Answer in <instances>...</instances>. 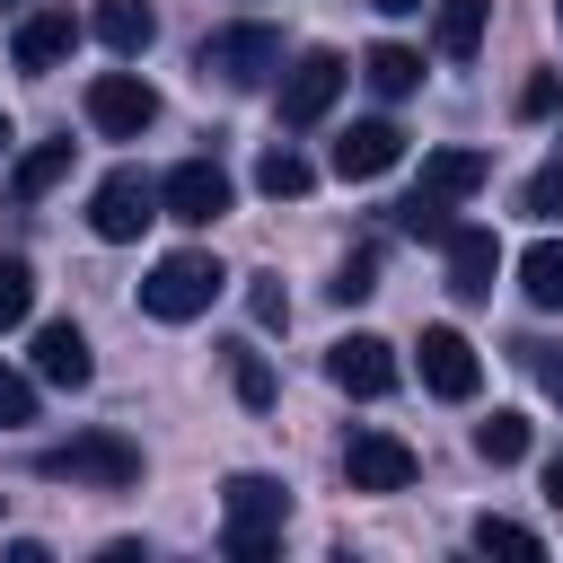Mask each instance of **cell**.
<instances>
[{"instance_id": "f546056e", "label": "cell", "mask_w": 563, "mask_h": 563, "mask_svg": "<svg viewBox=\"0 0 563 563\" xmlns=\"http://www.w3.org/2000/svg\"><path fill=\"white\" fill-rule=\"evenodd\" d=\"M18 422H35V387L18 369H0V431H18Z\"/></svg>"}, {"instance_id": "3957f363", "label": "cell", "mask_w": 563, "mask_h": 563, "mask_svg": "<svg viewBox=\"0 0 563 563\" xmlns=\"http://www.w3.org/2000/svg\"><path fill=\"white\" fill-rule=\"evenodd\" d=\"M282 519H290V493L273 475H229V554L238 563H264L282 545Z\"/></svg>"}, {"instance_id": "e0dca14e", "label": "cell", "mask_w": 563, "mask_h": 563, "mask_svg": "<svg viewBox=\"0 0 563 563\" xmlns=\"http://www.w3.org/2000/svg\"><path fill=\"white\" fill-rule=\"evenodd\" d=\"M114 53H150V35H158V18L141 9V0H97V18H88Z\"/></svg>"}, {"instance_id": "7a4b0ae2", "label": "cell", "mask_w": 563, "mask_h": 563, "mask_svg": "<svg viewBox=\"0 0 563 563\" xmlns=\"http://www.w3.org/2000/svg\"><path fill=\"white\" fill-rule=\"evenodd\" d=\"M220 282H229V273H220L202 246H185V255H158V264H150L141 308H150V317H167V325H185V317H202V308L220 299Z\"/></svg>"}, {"instance_id": "8992f818", "label": "cell", "mask_w": 563, "mask_h": 563, "mask_svg": "<svg viewBox=\"0 0 563 563\" xmlns=\"http://www.w3.org/2000/svg\"><path fill=\"white\" fill-rule=\"evenodd\" d=\"M88 123L114 132V141H141V132L158 123V88L132 79V70H97V79H88Z\"/></svg>"}, {"instance_id": "8fae6325", "label": "cell", "mask_w": 563, "mask_h": 563, "mask_svg": "<svg viewBox=\"0 0 563 563\" xmlns=\"http://www.w3.org/2000/svg\"><path fill=\"white\" fill-rule=\"evenodd\" d=\"M158 202H167V220H194V229H211V220L229 211V176H220L211 158H185V167L158 185Z\"/></svg>"}, {"instance_id": "6da1fadb", "label": "cell", "mask_w": 563, "mask_h": 563, "mask_svg": "<svg viewBox=\"0 0 563 563\" xmlns=\"http://www.w3.org/2000/svg\"><path fill=\"white\" fill-rule=\"evenodd\" d=\"M35 475H44V484H97V493H123V484H141V449H132L123 431H70V440H53V449L35 457Z\"/></svg>"}, {"instance_id": "52a82bcc", "label": "cell", "mask_w": 563, "mask_h": 563, "mask_svg": "<svg viewBox=\"0 0 563 563\" xmlns=\"http://www.w3.org/2000/svg\"><path fill=\"white\" fill-rule=\"evenodd\" d=\"M343 79H352V70H343V53H325V44H317V53H299V62L282 70V123H290V132H299V123H317V114L343 97Z\"/></svg>"}, {"instance_id": "4316f807", "label": "cell", "mask_w": 563, "mask_h": 563, "mask_svg": "<svg viewBox=\"0 0 563 563\" xmlns=\"http://www.w3.org/2000/svg\"><path fill=\"white\" fill-rule=\"evenodd\" d=\"M26 308H35V273H26L18 255H0V334L26 325Z\"/></svg>"}, {"instance_id": "5bb4252c", "label": "cell", "mask_w": 563, "mask_h": 563, "mask_svg": "<svg viewBox=\"0 0 563 563\" xmlns=\"http://www.w3.org/2000/svg\"><path fill=\"white\" fill-rule=\"evenodd\" d=\"M70 44H79V18H70V9H35V18L18 26V44H9V53H18V70H62V62H70Z\"/></svg>"}, {"instance_id": "277c9868", "label": "cell", "mask_w": 563, "mask_h": 563, "mask_svg": "<svg viewBox=\"0 0 563 563\" xmlns=\"http://www.w3.org/2000/svg\"><path fill=\"white\" fill-rule=\"evenodd\" d=\"M202 79H220V88H255V79H273L282 70V35L273 26H220V35H202Z\"/></svg>"}, {"instance_id": "d4e9b609", "label": "cell", "mask_w": 563, "mask_h": 563, "mask_svg": "<svg viewBox=\"0 0 563 563\" xmlns=\"http://www.w3.org/2000/svg\"><path fill=\"white\" fill-rule=\"evenodd\" d=\"M396 220H405L413 238H440V246H449V229H457V220H449V202H440V194H422V185L396 202Z\"/></svg>"}, {"instance_id": "ac0fdd59", "label": "cell", "mask_w": 563, "mask_h": 563, "mask_svg": "<svg viewBox=\"0 0 563 563\" xmlns=\"http://www.w3.org/2000/svg\"><path fill=\"white\" fill-rule=\"evenodd\" d=\"M484 18H493V0H440V53L475 62L484 53Z\"/></svg>"}, {"instance_id": "f1b7e54d", "label": "cell", "mask_w": 563, "mask_h": 563, "mask_svg": "<svg viewBox=\"0 0 563 563\" xmlns=\"http://www.w3.org/2000/svg\"><path fill=\"white\" fill-rule=\"evenodd\" d=\"M528 211H537V220H563V158L528 176Z\"/></svg>"}, {"instance_id": "d590c367", "label": "cell", "mask_w": 563, "mask_h": 563, "mask_svg": "<svg viewBox=\"0 0 563 563\" xmlns=\"http://www.w3.org/2000/svg\"><path fill=\"white\" fill-rule=\"evenodd\" d=\"M554 18H563V0H554Z\"/></svg>"}, {"instance_id": "4dcf8cb0", "label": "cell", "mask_w": 563, "mask_h": 563, "mask_svg": "<svg viewBox=\"0 0 563 563\" xmlns=\"http://www.w3.org/2000/svg\"><path fill=\"white\" fill-rule=\"evenodd\" d=\"M554 106H563V79L554 70H528L519 79V114H554Z\"/></svg>"}, {"instance_id": "4fadbf2b", "label": "cell", "mask_w": 563, "mask_h": 563, "mask_svg": "<svg viewBox=\"0 0 563 563\" xmlns=\"http://www.w3.org/2000/svg\"><path fill=\"white\" fill-rule=\"evenodd\" d=\"M325 369H334V387H352V396H387V387H396V352H387L378 334H343V343L325 352Z\"/></svg>"}, {"instance_id": "30bf717a", "label": "cell", "mask_w": 563, "mask_h": 563, "mask_svg": "<svg viewBox=\"0 0 563 563\" xmlns=\"http://www.w3.org/2000/svg\"><path fill=\"white\" fill-rule=\"evenodd\" d=\"M493 273H501V238L493 229H475V220H457L449 229V299H493Z\"/></svg>"}, {"instance_id": "e575fe53", "label": "cell", "mask_w": 563, "mask_h": 563, "mask_svg": "<svg viewBox=\"0 0 563 563\" xmlns=\"http://www.w3.org/2000/svg\"><path fill=\"white\" fill-rule=\"evenodd\" d=\"M9 141H18V132H9V114H0V158H9Z\"/></svg>"}, {"instance_id": "d6986e66", "label": "cell", "mask_w": 563, "mask_h": 563, "mask_svg": "<svg viewBox=\"0 0 563 563\" xmlns=\"http://www.w3.org/2000/svg\"><path fill=\"white\" fill-rule=\"evenodd\" d=\"M361 79H369L378 97H413V88H422V53H405V44H369Z\"/></svg>"}, {"instance_id": "1f68e13d", "label": "cell", "mask_w": 563, "mask_h": 563, "mask_svg": "<svg viewBox=\"0 0 563 563\" xmlns=\"http://www.w3.org/2000/svg\"><path fill=\"white\" fill-rule=\"evenodd\" d=\"M246 308H255V325H290V299H282V282H255V290H246Z\"/></svg>"}, {"instance_id": "5b68a950", "label": "cell", "mask_w": 563, "mask_h": 563, "mask_svg": "<svg viewBox=\"0 0 563 563\" xmlns=\"http://www.w3.org/2000/svg\"><path fill=\"white\" fill-rule=\"evenodd\" d=\"M158 220V185L141 176V167H114L97 194H88V229L106 238V246H123V238H141Z\"/></svg>"}, {"instance_id": "ffe728a7", "label": "cell", "mask_w": 563, "mask_h": 563, "mask_svg": "<svg viewBox=\"0 0 563 563\" xmlns=\"http://www.w3.org/2000/svg\"><path fill=\"white\" fill-rule=\"evenodd\" d=\"M62 176H70V141H44V150H26V158H18L9 194H18V202H44V194H53Z\"/></svg>"}, {"instance_id": "7402d4cb", "label": "cell", "mask_w": 563, "mask_h": 563, "mask_svg": "<svg viewBox=\"0 0 563 563\" xmlns=\"http://www.w3.org/2000/svg\"><path fill=\"white\" fill-rule=\"evenodd\" d=\"M255 185H264L273 202H299V194L317 185V167H308V158H299V150L282 141V150H264V158H255Z\"/></svg>"}, {"instance_id": "83f0119b", "label": "cell", "mask_w": 563, "mask_h": 563, "mask_svg": "<svg viewBox=\"0 0 563 563\" xmlns=\"http://www.w3.org/2000/svg\"><path fill=\"white\" fill-rule=\"evenodd\" d=\"M369 290H378V255L361 246V255H343V273H334V299L352 308V299H369Z\"/></svg>"}, {"instance_id": "484cf974", "label": "cell", "mask_w": 563, "mask_h": 563, "mask_svg": "<svg viewBox=\"0 0 563 563\" xmlns=\"http://www.w3.org/2000/svg\"><path fill=\"white\" fill-rule=\"evenodd\" d=\"M475 545H484V554H528V563L545 554V545H537V528H519V519H493V510L475 519Z\"/></svg>"}, {"instance_id": "7c38bea8", "label": "cell", "mask_w": 563, "mask_h": 563, "mask_svg": "<svg viewBox=\"0 0 563 563\" xmlns=\"http://www.w3.org/2000/svg\"><path fill=\"white\" fill-rule=\"evenodd\" d=\"M396 158H405V132H396L387 114H369V123H352V132L334 141V176H352V185H361V176H387Z\"/></svg>"}, {"instance_id": "603a6c76", "label": "cell", "mask_w": 563, "mask_h": 563, "mask_svg": "<svg viewBox=\"0 0 563 563\" xmlns=\"http://www.w3.org/2000/svg\"><path fill=\"white\" fill-rule=\"evenodd\" d=\"M475 457L519 466V457H528V413H493V422H475Z\"/></svg>"}, {"instance_id": "836d02e7", "label": "cell", "mask_w": 563, "mask_h": 563, "mask_svg": "<svg viewBox=\"0 0 563 563\" xmlns=\"http://www.w3.org/2000/svg\"><path fill=\"white\" fill-rule=\"evenodd\" d=\"M378 9H387V18H413V9H422V0H378Z\"/></svg>"}, {"instance_id": "cb8c5ba5", "label": "cell", "mask_w": 563, "mask_h": 563, "mask_svg": "<svg viewBox=\"0 0 563 563\" xmlns=\"http://www.w3.org/2000/svg\"><path fill=\"white\" fill-rule=\"evenodd\" d=\"M229 378H238V405H246V413H273V396H282V387H273L264 352H229Z\"/></svg>"}, {"instance_id": "9c48e42d", "label": "cell", "mask_w": 563, "mask_h": 563, "mask_svg": "<svg viewBox=\"0 0 563 563\" xmlns=\"http://www.w3.org/2000/svg\"><path fill=\"white\" fill-rule=\"evenodd\" d=\"M422 387L449 396V405L484 387V361H475V343H466L457 325H422Z\"/></svg>"}, {"instance_id": "44dd1931", "label": "cell", "mask_w": 563, "mask_h": 563, "mask_svg": "<svg viewBox=\"0 0 563 563\" xmlns=\"http://www.w3.org/2000/svg\"><path fill=\"white\" fill-rule=\"evenodd\" d=\"M519 290H528L537 308H563V238H537V246L519 255Z\"/></svg>"}, {"instance_id": "d6a6232c", "label": "cell", "mask_w": 563, "mask_h": 563, "mask_svg": "<svg viewBox=\"0 0 563 563\" xmlns=\"http://www.w3.org/2000/svg\"><path fill=\"white\" fill-rule=\"evenodd\" d=\"M545 501H554V510H563V449H554V457H545Z\"/></svg>"}, {"instance_id": "ba28073f", "label": "cell", "mask_w": 563, "mask_h": 563, "mask_svg": "<svg viewBox=\"0 0 563 563\" xmlns=\"http://www.w3.org/2000/svg\"><path fill=\"white\" fill-rule=\"evenodd\" d=\"M413 449L396 440V431H352V449H343V475H352V493H405L413 484Z\"/></svg>"}, {"instance_id": "2e32d148", "label": "cell", "mask_w": 563, "mask_h": 563, "mask_svg": "<svg viewBox=\"0 0 563 563\" xmlns=\"http://www.w3.org/2000/svg\"><path fill=\"white\" fill-rule=\"evenodd\" d=\"M484 176H493L484 150H431V158H422V194H440V202H466Z\"/></svg>"}, {"instance_id": "9a60e30c", "label": "cell", "mask_w": 563, "mask_h": 563, "mask_svg": "<svg viewBox=\"0 0 563 563\" xmlns=\"http://www.w3.org/2000/svg\"><path fill=\"white\" fill-rule=\"evenodd\" d=\"M88 334L79 325H44L35 334V378H53V387H88Z\"/></svg>"}]
</instances>
